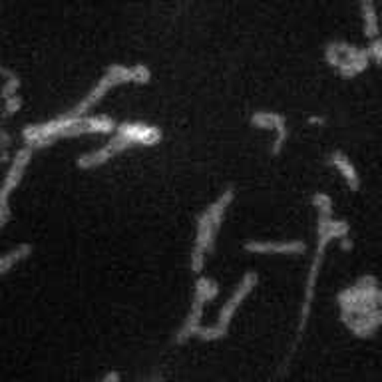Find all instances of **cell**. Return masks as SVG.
I'll return each mask as SVG.
<instances>
[{"instance_id":"cell-12","label":"cell","mask_w":382,"mask_h":382,"mask_svg":"<svg viewBox=\"0 0 382 382\" xmlns=\"http://www.w3.org/2000/svg\"><path fill=\"white\" fill-rule=\"evenodd\" d=\"M2 76H4V86H2V98L8 100V98H14L18 96V88H20V80L18 76L10 72L8 68H2Z\"/></svg>"},{"instance_id":"cell-11","label":"cell","mask_w":382,"mask_h":382,"mask_svg":"<svg viewBox=\"0 0 382 382\" xmlns=\"http://www.w3.org/2000/svg\"><path fill=\"white\" fill-rule=\"evenodd\" d=\"M30 255H32V245H30V243H20V245H16L14 249H10L6 255H2V265H0L2 275L10 273L13 267H16L20 261L28 259Z\"/></svg>"},{"instance_id":"cell-7","label":"cell","mask_w":382,"mask_h":382,"mask_svg":"<svg viewBox=\"0 0 382 382\" xmlns=\"http://www.w3.org/2000/svg\"><path fill=\"white\" fill-rule=\"evenodd\" d=\"M245 251L257 255H300L307 251V243L300 239L291 241H247Z\"/></svg>"},{"instance_id":"cell-5","label":"cell","mask_w":382,"mask_h":382,"mask_svg":"<svg viewBox=\"0 0 382 382\" xmlns=\"http://www.w3.org/2000/svg\"><path fill=\"white\" fill-rule=\"evenodd\" d=\"M219 295V286L213 279L209 277H199L195 283V293H193V303H191L188 319L183 321V325L179 327L176 335L178 344H185L191 339H197V333L201 330V319H204L205 303L213 300Z\"/></svg>"},{"instance_id":"cell-10","label":"cell","mask_w":382,"mask_h":382,"mask_svg":"<svg viewBox=\"0 0 382 382\" xmlns=\"http://www.w3.org/2000/svg\"><path fill=\"white\" fill-rule=\"evenodd\" d=\"M328 164L339 169V174L344 178L346 185H349L351 190L356 191L360 188V178H358V174H356V167L353 165V162L349 160V155H344L342 151H335V153L330 155Z\"/></svg>"},{"instance_id":"cell-6","label":"cell","mask_w":382,"mask_h":382,"mask_svg":"<svg viewBox=\"0 0 382 382\" xmlns=\"http://www.w3.org/2000/svg\"><path fill=\"white\" fill-rule=\"evenodd\" d=\"M32 153H34V150L30 146H24V148H20V150L16 151L14 158L10 160L8 171H6L4 181H2V190H0V225L2 227H6L8 217H10V207H8V204H10V193L20 183L22 174H24V169H26L30 160H32Z\"/></svg>"},{"instance_id":"cell-1","label":"cell","mask_w":382,"mask_h":382,"mask_svg":"<svg viewBox=\"0 0 382 382\" xmlns=\"http://www.w3.org/2000/svg\"><path fill=\"white\" fill-rule=\"evenodd\" d=\"M337 300L342 325L358 339H372L382 327V289L372 275L342 289Z\"/></svg>"},{"instance_id":"cell-16","label":"cell","mask_w":382,"mask_h":382,"mask_svg":"<svg viewBox=\"0 0 382 382\" xmlns=\"http://www.w3.org/2000/svg\"><path fill=\"white\" fill-rule=\"evenodd\" d=\"M311 123H325V118H316V116H313V118H311Z\"/></svg>"},{"instance_id":"cell-2","label":"cell","mask_w":382,"mask_h":382,"mask_svg":"<svg viewBox=\"0 0 382 382\" xmlns=\"http://www.w3.org/2000/svg\"><path fill=\"white\" fill-rule=\"evenodd\" d=\"M313 204L316 205V211H319V225H316V249H314L313 263H311V271L307 277V283H305V295H303V307H300L299 313V327L297 333L299 337L305 333L307 323H309V316H311V307H313L314 299V285H316V277L321 271V265L325 259V251L327 245L337 239L341 241L344 237H349V225L344 221L333 217V199L328 197L327 193H316L313 197Z\"/></svg>"},{"instance_id":"cell-13","label":"cell","mask_w":382,"mask_h":382,"mask_svg":"<svg viewBox=\"0 0 382 382\" xmlns=\"http://www.w3.org/2000/svg\"><path fill=\"white\" fill-rule=\"evenodd\" d=\"M369 56L370 60H374V62H379L382 64V38H374V40L369 44Z\"/></svg>"},{"instance_id":"cell-14","label":"cell","mask_w":382,"mask_h":382,"mask_svg":"<svg viewBox=\"0 0 382 382\" xmlns=\"http://www.w3.org/2000/svg\"><path fill=\"white\" fill-rule=\"evenodd\" d=\"M0 148H2V162H10L8 160V151H10V137H8V132L6 130H2V134H0Z\"/></svg>"},{"instance_id":"cell-15","label":"cell","mask_w":382,"mask_h":382,"mask_svg":"<svg viewBox=\"0 0 382 382\" xmlns=\"http://www.w3.org/2000/svg\"><path fill=\"white\" fill-rule=\"evenodd\" d=\"M102 382H120V372H118V370H112V372H108V374L104 376V381Z\"/></svg>"},{"instance_id":"cell-9","label":"cell","mask_w":382,"mask_h":382,"mask_svg":"<svg viewBox=\"0 0 382 382\" xmlns=\"http://www.w3.org/2000/svg\"><path fill=\"white\" fill-rule=\"evenodd\" d=\"M251 122L255 123V125H261V128L273 130L275 144L271 146V153H273V155L281 153V150H283V146H285L286 142V136H289L285 118H283L281 114H275V112H257V114L251 118Z\"/></svg>"},{"instance_id":"cell-3","label":"cell","mask_w":382,"mask_h":382,"mask_svg":"<svg viewBox=\"0 0 382 382\" xmlns=\"http://www.w3.org/2000/svg\"><path fill=\"white\" fill-rule=\"evenodd\" d=\"M233 190H225L215 204L209 205L204 211V215L199 217L197 223V235H195V245H193V253H191V269L193 273L201 275L205 267V259L211 253V249L215 245V235L219 231V225L223 221V215L227 211V207L233 201Z\"/></svg>"},{"instance_id":"cell-4","label":"cell","mask_w":382,"mask_h":382,"mask_svg":"<svg viewBox=\"0 0 382 382\" xmlns=\"http://www.w3.org/2000/svg\"><path fill=\"white\" fill-rule=\"evenodd\" d=\"M257 281H259V277H257L255 271H247V273L243 275V279H241V283H239L237 289L233 291L231 297H229L227 303L221 307L217 323H215L213 327H201V330L197 333V339L204 342H215L221 341V339H225L227 333H229V327H231V321L233 316H235V313H237V309H239L241 303L251 295V291L255 289Z\"/></svg>"},{"instance_id":"cell-8","label":"cell","mask_w":382,"mask_h":382,"mask_svg":"<svg viewBox=\"0 0 382 382\" xmlns=\"http://www.w3.org/2000/svg\"><path fill=\"white\" fill-rule=\"evenodd\" d=\"M116 132L122 134L123 137H128L134 146H153V144H158L162 139L160 128L150 125V123L123 122L118 125Z\"/></svg>"}]
</instances>
